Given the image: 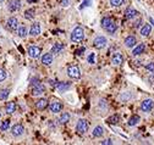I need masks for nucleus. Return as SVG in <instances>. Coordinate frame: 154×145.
Masks as SVG:
<instances>
[{
	"mask_svg": "<svg viewBox=\"0 0 154 145\" xmlns=\"http://www.w3.org/2000/svg\"><path fill=\"white\" fill-rule=\"evenodd\" d=\"M31 87H32V95H33V96L42 95L44 91H45V87L41 83L39 79H36V78H32Z\"/></svg>",
	"mask_w": 154,
	"mask_h": 145,
	"instance_id": "f257e3e1",
	"label": "nucleus"
},
{
	"mask_svg": "<svg viewBox=\"0 0 154 145\" xmlns=\"http://www.w3.org/2000/svg\"><path fill=\"white\" fill-rule=\"evenodd\" d=\"M84 39V31L82 27H76L71 33V40L73 43H80Z\"/></svg>",
	"mask_w": 154,
	"mask_h": 145,
	"instance_id": "f03ea898",
	"label": "nucleus"
},
{
	"mask_svg": "<svg viewBox=\"0 0 154 145\" xmlns=\"http://www.w3.org/2000/svg\"><path fill=\"white\" fill-rule=\"evenodd\" d=\"M88 129H89V122H88V120L81 118V120L77 122V124H76V132L80 135H83L84 133H87V132H88Z\"/></svg>",
	"mask_w": 154,
	"mask_h": 145,
	"instance_id": "7ed1b4c3",
	"label": "nucleus"
},
{
	"mask_svg": "<svg viewBox=\"0 0 154 145\" xmlns=\"http://www.w3.org/2000/svg\"><path fill=\"white\" fill-rule=\"evenodd\" d=\"M108 45V39L104 37V35H98L94 38V40H93V46L98 50H101V49H104L105 46Z\"/></svg>",
	"mask_w": 154,
	"mask_h": 145,
	"instance_id": "20e7f679",
	"label": "nucleus"
},
{
	"mask_svg": "<svg viewBox=\"0 0 154 145\" xmlns=\"http://www.w3.org/2000/svg\"><path fill=\"white\" fill-rule=\"evenodd\" d=\"M67 76L72 79H78L81 77V70L78 66H70L67 68Z\"/></svg>",
	"mask_w": 154,
	"mask_h": 145,
	"instance_id": "39448f33",
	"label": "nucleus"
},
{
	"mask_svg": "<svg viewBox=\"0 0 154 145\" xmlns=\"http://www.w3.org/2000/svg\"><path fill=\"white\" fill-rule=\"evenodd\" d=\"M154 109V101L152 99H146L141 102V110L143 112H149Z\"/></svg>",
	"mask_w": 154,
	"mask_h": 145,
	"instance_id": "423d86ee",
	"label": "nucleus"
},
{
	"mask_svg": "<svg viewBox=\"0 0 154 145\" xmlns=\"http://www.w3.org/2000/svg\"><path fill=\"white\" fill-rule=\"evenodd\" d=\"M19 20L16 18V17H10L9 20H7V22H6V27H7V29L9 31H16L17 28H19Z\"/></svg>",
	"mask_w": 154,
	"mask_h": 145,
	"instance_id": "0eeeda50",
	"label": "nucleus"
},
{
	"mask_svg": "<svg viewBox=\"0 0 154 145\" xmlns=\"http://www.w3.org/2000/svg\"><path fill=\"white\" fill-rule=\"evenodd\" d=\"M24 133V127L21 124V123H17V124H15L14 127L11 128V134L14 135V137H21L22 134Z\"/></svg>",
	"mask_w": 154,
	"mask_h": 145,
	"instance_id": "6e6552de",
	"label": "nucleus"
},
{
	"mask_svg": "<svg viewBox=\"0 0 154 145\" xmlns=\"http://www.w3.org/2000/svg\"><path fill=\"white\" fill-rule=\"evenodd\" d=\"M42 54V49L39 46H30L28 48V56L32 59H38Z\"/></svg>",
	"mask_w": 154,
	"mask_h": 145,
	"instance_id": "1a4fd4ad",
	"label": "nucleus"
},
{
	"mask_svg": "<svg viewBox=\"0 0 154 145\" xmlns=\"http://www.w3.org/2000/svg\"><path fill=\"white\" fill-rule=\"evenodd\" d=\"M7 9L11 12H16L21 9V0H11L7 4Z\"/></svg>",
	"mask_w": 154,
	"mask_h": 145,
	"instance_id": "9d476101",
	"label": "nucleus"
},
{
	"mask_svg": "<svg viewBox=\"0 0 154 145\" xmlns=\"http://www.w3.org/2000/svg\"><path fill=\"white\" fill-rule=\"evenodd\" d=\"M42 32V28H41V24L38 23V22H34L32 26H31V28H30V35L32 37H37V35H39Z\"/></svg>",
	"mask_w": 154,
	"mask_h": 145,
	"instance_id": "9b49d317",
	"label": "nucleus"
},
{
	"mask_svg": "<svg viewBox=\"0 0 154 145\" xmlns=\"http://www.w3.org/2000/svg\"><path fill=\"white\" fill-rule=\"evenodd\" d=\"M124 15H125L126 20H132L138 15V11L136 9H133V7H127L125 10V12H124Z\"/></svg>",
	"mask_w": 154,
	"mask_h": 145,
	"instance_id": "f8f14e48",
	"label": "nucleus"
},
{
	"mask_svg": "<svg viewBox=\"0 0 154 145\" xmlns=\"http://www.w3.org/2000/svg\"><path fill=\"white\" fill-rule=\"evenodd\" d=\"M122 62H124V57L120 52H115L111 56V63L114 66H120V65H122Z\"/></svg>",
	"mask_w": 154,
	"mask_h": 145,
	"instance_id": "ddd939ff",
	"label": "nucleus"
},
{
	"mask_svg": "<svg viewBox=\"0 0 154 145\" xmlns=\"http://www.w3.org/2000/svg\"><path fill=\"white\" fill-rule=\"evenodd\" d=\"M49 109H50V111L53 112V113H58V112H60V111L62 110V104H61L60 101L55 100V101H53V102L50 104Z\"/></svg>",
	"mask_w": 154,
	"mask_h": 145,
	"instance_id": "4468645a",
	"label": "nucleus"
},
{
	"mask_svg": "<svg viewBox=\"0 0 154 145\" xmlns=\"http://www.w3.org/2000/svg\"><path fill=\"white\" fill-rule=\"evenodd\" d=\"M146 50V45L143 43H141V44H137L136 46H133V50H132V55L133 56H139L141 54H143Z\"/></svg>",
	"mask_w": 154,
	"mask_h": 145,
	"instance_id": "2eb2a0df",
	"label": "nucleus"
},
{
	"mask_svg": "<svg viewBox=\"0 0 154 145\" xmlns=\"http://www.w3.org/2000/svg\"><path fill=\"white\" fill-rule=\"evenodd\" d=\"M47 106H48V100H47L45 98H41V99H38V100L36 101V107H37L38 110L43 111V110L47 109Z\"/></svg>",
	"mask_w": 154,
	"mask_h": 145,
	"instance_id": "dca6fc26",
	"label": "nucleus"
},
{
	"mask_svg": "<svg viewBox=\"0 0 154 145\" xmlns=\"http://www.w3.org/2000/svg\"><path fill=\"white\" fill-rule=\"evenodd\" d=\"M136 44H137L136 37H133V35L126 37V39H125V46L126 48H133V46H136Z\"/></svg>",
	"mask_w": 154,
	"mask_h": 145,
	"instance_id": "f3484780",
	"label": "nucleus"
},
{
	"mask_svg": "<svg viewBox=\"0 0 154 145\" xmlns=\"http://www.w3.org/2000/svg\"><path fill=\"white\" fill-rule=\"evenodd\" d=\"M42 63L44 66H49L53 63V54L51 52H47V54H44L42 56Z\"/></svg>",
	"mask_w": 154,
	"mask_h": 145,
	"instance_id": "a211bd4d",
	"label": "nucleus"
},
{
	"mask_svg": "<svg viewBox=\"0 0 154 145\" xmlns=\"http://www.w3.org/2000/svg\"><path fill=\"white\" fill-rule=\"evenodd\" d=\"M152 32V26L149 23H146L142 26V28H141V35L142 37H148Z\"/></svg>",
	"mask_w": 154,
	"mask_h": 145,
	"instance_id": "6ab92c4d",
	"label": "nucleus"
},
{
	"mask_svg": "<svg viewBox=\"0 0 154 145\" xmlns=\"http://www.w3.org/2000/svg\"><path fill=\"white\" fill-rule=\"evenodd\" d=\"M139 122H141V117H139L138 115H133L132 117H130V120L127 121V124L130 126V127H135V126H137Z\"/></svg>",
	"mask_w": 154,
	"mask_h": 145,
	"instance_id": "aec40b11",
	"label": "nucleus"
},
{
	"mask_svg": "<svg viewBox=\"0 0 154 145\" xmlns=\"http://www.w3.org/2000/svg\"><path fill=\"white\" fill-rule=\"evenodd\" d=\"M103 134H104V128H103L101 126L94 127V129H93V132H92V135H93L94 138H100Z\"/></svg>",
	"mask_w": 154,
	"mask_h": 145,
	"instance_id": "412c9836",
	"label": "nucleus"
},
{
	"mask_svg": "<svg viewBox=\"0 0 154 145\" xmlns=\"http://www.w3.org/2000/svg\"><path fill=\"white\" fill-rule=\"evenodd\" d=\"M5 110H6V113L7 115H12V113L15 112V110H16V104L14 101L7 102L6 106H5Z\"/></svg>",
	"mask_w": 154,
	"mask_h": 145,
	"instance_id": "4be33fe9",
	"label": "nucleus"
},
{
	"mask_svg": "<svg viewBox=\"0 0 154 145\" xmlns=\"http://www.w3.org/2000/svg\"><path fill=\"white\" fill-rule=\"evenodd\" d=\"M70 87H71V83H70V82H60V83H58V85H56L58 90H59V91H61V93H64V91H66Z\"/></svg>",
	"mask_w": 154,
	"mask_h": 145,
	"instance_id": "5701e85b",
	"label": "nucleus"
},
{
	"mask_svg": "<svg viewBox=\"0 0 154 145\" xmlns=\"http://www.w3.org/2000/svg\"><path fill=\"white\" fill-rule=\"evenodd\" d=\"M70 118H71V116H70V113H69V112H62V113L60 115L59 122H60L61 124H66V123L70 121Z\"/></svg>",
	"mask_w": 154,
	"mask_h": 145,
	"instance_id": "b1692460",
	"label": "nucleus"
},
{
	"mask_svg": "<svg viewBox=\"0 0 154 145\" xmlns=\"http://www.w3.org/2000/svg\"><path fill=\"white\" fill-rule=\"evenodd\" d=\"M105 31L108 32V33H110V34H114V33H116V31H118V24H116V22H115V20L108 26V27L105 28Z\"/></svg>",
	"mask_w": 154,
	"mask_h": 145,
	"instance_id": "393cba45",
	"label": "nucleus"
},
{
	"mask_svg": "<svg viewBox=\"0 0 154 145\" xmlns=\"http://www.w3.org/2000/svg\"><path fill=\"white\" fill-rule=\"evenodd\" d=\"M64 50V44L61 43H55L51 48V54H60V52Z\"/></svg>",
	"mask_w": 154,
	"mask_h": 145,
	"instance_id": "a878e982",
	"label": "nucleus"
},
{
	"mask_svg": "<svg viewBox=\"0 0 154 145\" xmlns=\"http://www.w3.org/2000/svg\"><path fill=\"white\" fill-rule=\"evenodd\" d=\"M16 32H17V35L20 37V38H24L26 35L28 34V29L24 27V26H19V28L16 29Z\"/></svg>",
	"mask_w": 154,
	"mask_h": 145,
	"instance_id": "bb28decb",
	"label": "nucleus"
},
{
	"mask_svg": "<svg viewBox=\"0 0 154 145\" xmlns=\"http://www.w3.org/2000/svg\"><path fill=\"white\" fill-rule=\"evenodd\" d=\"M36 17V11L33 9H28L24 11V18L26 20H33Z\"/></svg>",
	"mask_w": 154,
	"mask_h": 145,
	"instance_id": "cd10ccee",
	"label": "nucleus"
},
{
	"mask_svg": "<svg viewBox=\"0 0 154 145\" xmlns=\"http://www.w3.org/2000/svg\"><path fill=\"white\" fill-rule=\"evenodd\" d=\"M113 21H114V18H111V17H103V18H101V22H100L103 29H105Z\"/></svg>",
	"mask_w": 154,
	"mask_h": 145,
	"instance_id": "c85d7f7f",
	"label": "nucleus"
},
{
	"mask_svg": "<svg viewBox=\"0 0 154 145\" xmlns=\"http://www.w3.org/2000/svg\"><path fill=\"white\" fill-rule=\"evenodd\" d=\"M119 121H120L119 115H113V116H110L108 120H107V122H108L109 124H118Z\"/></svg>",
	"mask_w": 154,
	"mask_h": 145,
	"instance_id": "c756f323",
	"label": "nucleus"
},
{
	"mask_svg": "<svg viewBox=\"0 0 154 145\" xmlns=\"http://www.w3.org/2000/svg\"><path fill=\"white\" fill-rule=\"evenodd\" d=\"M10 95V89L5 88V89H1L0 90V100H6Z\"/></svg>",
	"mask_w": 154,
	"mask_h": 145,
	"instance_id": "7c9ffc66",
	"label": "nucleus"
},
{
	"mask_svg": "<svg viewBox=\"0 0 154 145\" xmlns=\"http://www.w3.org/2000/svg\"><path fill=\"white\" fill-rule=\"evenodd\" d=\"M10 124H11V121L10 120H5V121L1 122V124H0V129H1L3 132H6L10 128Z\"/></svg>",
	"mask_w": 154,
	"mask_h": 145,
	"instance_id": "2f4dec72",
	"label": "nucleus"
},
{
	"mask_svg": "<svg viewBox=\"0 0 154 145\" xmlns=\"http://www.w3.org/2000/svg\"><path fill=\"white\" fill-rule=\"evenodd\" d=\"M124 3H125V0H110V5L114 7H119L124 5Z\"/></svg>",
	"mask_w": 154,
	"mask_h": 145,
	"instance_id": "473e14b6",
	"label": "nucleus"
},
{
	"mask_svg": "<svg viewBox=\"0 0 154 145\" xmlns=\"http://www.w3.org/2000/svg\"><path fill=\"white\" fill-rule=\"evenodd\" d=\"M7 78V73H6V71L5 70H3V68H0V82H4L5 79Z\"/></svg>",
	"mask_w": 154,
	"mask_h": 145,
	"instance_id": "72a5a7b5",
	"label": "nucleus"
},
{
	"mask_svg": "<svg viewBox=\"0 0 154 145\" xmlns=\"http://www.w3.org/2000/svg\"><path fill=\"white\" fill-rule=\"evenodd\" d=\"M146 70L148 71V72H154V62H149V63H147L146 65Z\"/></svg>",
	"mask_w": 154,
	"mask_h": 145,
	"instance_id": "f704fd0d",
	"label": "nucleus"
},
{
	"mask_svg": "<svg viewBox=\"0 0 154 145\" xmlns=\"http://www.w3.org/2000/svg\"><path fill=\"white\" fill-rule=\"evenodd\" d=\"M94 57H96V54H89L88 55V57H87V61H88V63H96V60H94Z\"/></svg>",
	"mask_w": 154,
	"mask_h": 145,
	"instance_id": "c9c22d12",
	"label": "nucleus"
},
{
	"mask_svg": "<svg viewBox=\"0 0 154 145\" xmlns=\"http://www.w3.org/2000/svg\"><path fill=\"white\" fill-rule=\"evenodd\" d=\"M84 51H86V49H84V48H80V49H77V50L75 51V54H76V55H82Z\"/></svg>",
	"mask_w": 154,
	"mask_h": 145,
	"instance_id": "e433bc0d",
	"label": "nucleus"
},
{
	"mask_svg": "<svg viewBox=\"0 0 154 145\" xmlns=\"http://www.w3.org/2000/svg\"><path fill=\"white\" fill-rule=\"evenodd\" d=\"M100 144H103V145H110V144H113V140L111 139H104V140H101L100 141Z\"/></svg>",
	"mask_w": 154,
	"mask_h": 145,
	"instance_id": "4c0bfd02",
	"label": "nucleus"
},
{
	"mask_svg": "<svg viewBox=\"0 0 154 145\" xmlns=\"http://www.w3.org/2000/svg\"><path fill=\"white\" fill-rule=\"evenodd\" d=\"M48 83H49V85H50V87H56V85H58V82H56V81H54V79H49V81H48Z\"/></svg>",
	"mask_w": 154,
	"mask_h": 145,
	"instance_id": "58836bf2",
	"label": "nucleus"
},
{
	"mask_svg": "<svg viewBox=\"0 0 154 145\" xmlns=\"http://www.w3.org/2000/svg\"><path fill=\"white\" fill-rule=\"evenodd\" d=\"M61 5L62 6H69L70 5V0H61Z\"/></svg>",
	"mask_w": 154,
	"mask_h": 145,
	"instance_id": "ea45409f",
	"label": "nucleus"
},
{
	"mask_svg": "<svg viewBox=\"0 0 154 145\" xmlns=\"http://www.w3.org/2000/svg\"><path fill=\"white\" fill-rule=\"evenodd\" d=\"M149 82H150L152 84H154V72H152V74L149 76Z\"/></svg>",
	"mask_w": 154,
	"mask_h": 145,
	"instance_id": "a19ab883",
	"label": "nucleus"
},
{
	"mask_svg": "<svg viewBox=\"0 0 154 145\" xmlns=\"http://www.w3.org/2000/svg\"><path fill=\"white\" fill-rule=\"evenodd\" d=\"M141 22H142V21H141V20H138L137 22H135V23H133V27H135V28L139 27V23H141Z\"/></svg>",
	"mask_w": 154,
	"mask_h": 145,
	"instance_id": "79ce46f5",
	"label": "nucleus"
},
{
	"mask_svg": "<svg viewBox=\"0 0 154 145\" xmlns=\"http://www.w3.org/2000/svg\"><path fill=\"white\" fill-rule=\"evenodd\" d=\"M149 22H150V23H152V24H153V26H154V20H153V18H152V17H149Z\"/></svg>",
	"mask_w": 154,
	"mask_h": 145,
	"instance_id": "37998d69",
	"label": "nucleus"
},
{
	"mask_svg": "<svg viewBox=\"0 0 154 145\" xmlns=\"http://www.w3.org/2000/svg\"><path fill=\"white\" fill-rule=\"evenodd\" d=\"M28 3H36V1H38V0H27Z\"/></svg>",
	"mask_w": 154,
	"mask_h": 145,
	"instance_id": "c03bdc74",
	"label": "nucleus"
},
{
	"mask_svg": "<svg viewBox=\"0 0 154 145\" xmlns=\"http://www.w3.org/2000/svg\"><path fill=\"white\" fill-rule=\"evenodd\" d=\"M5 1V0H0V3H4Z\"/></svg>",
	"mask_w": 154,
	"mask_h": 145,
	"instance_id": "a18cd8bd",
	"label": "nucleus"
},
{
	"mask_svg": "<svg viewBox=\"0 0 154 145\" xmlns=\"http://www.w3.org/2000/svg\"><path fill=\"white\" fill-rule=\"evenodd\" d=\"M0 118H1V113H0Z\"/></svg>",
	"mask_w": 154,
	"mask_h": 145,
	"instance_id": "49530a36",
	"label": "nucleus"
}]
</instances>
